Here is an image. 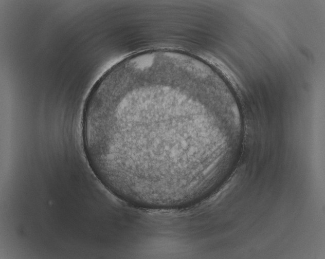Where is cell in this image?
<instances>
[{
    "label": "cell",
    "instance_id": "obj_1",
    "mask_svg": "<svg viewBox=\"0 0 325 259\" xmlns=\"http://www.w3.org/2000/svg\"><path fill=\"white\" fill-rule=\"evenodd\" d=\"M201 112L169 89L146 88L84 108L87 151L124 169H161L184 159L182 125Z\"/></svg>",
    "mask_w": 325,
    "mask_h": 259
}]
</instances>
